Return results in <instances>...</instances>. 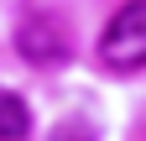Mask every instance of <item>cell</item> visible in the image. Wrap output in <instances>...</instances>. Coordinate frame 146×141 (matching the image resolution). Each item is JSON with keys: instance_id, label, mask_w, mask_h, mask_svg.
<instances>
[{"instance_id": "277c9868", "label": "cell", "mask_w": 146, "mask_h": 141, "mask_svg": "<svg viewBox=\"0 0 146 141\" xmlns=\"http://www.w3.org/2000/svg\"><path fill=\"white\" fill-rule=\"evenodd\" d=\"M52 141H89V126H63Z\"/></svg>"}, {"instance_id": "7a4b0ae2", "label": "cell", "mask_w": 146, "mask_h": 141, "mask_svg": "<svg viewBox=\"0 0 146 141\" xmlns=\"http://www.w3.org/2000/svg\"><path fill=\"white\" fill-rule=\"evenodd\" d=\"M16 52H21L26 63H63V58H68V42H63L58 21L31 16V21L16 26Z\"/></svg>"}, {"instance_id": "3957f363", "label": "cell", "mask_w": 146, "mask_h": 141, "mask_svg": "<svg viewBox=\"0 0 146 141\" xmlns=\"http://www.w3.org/2000/svg\"><path fill=\"white\" fill-rule=\"evenodd\" d=\"M31 131V110H26V99L21 94H0V141H21Z\"/></svg>"}, {"instance_id": "6da1fadb", "label": "cell", "mask_w": 146, "mask_h": 141, "mask_svg": "<svg viewBox=\"0 0 146 141\" xmlns=\"http://www.w3.org/2000/svg\"><path fill=\"white\" fill-rule=\"evenodd\" d=\"M99 63L115 73H131L146 63V0H125L110 16V26L99 37Z\"/></svg>"}]
</instances>
